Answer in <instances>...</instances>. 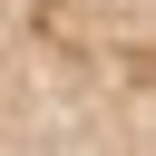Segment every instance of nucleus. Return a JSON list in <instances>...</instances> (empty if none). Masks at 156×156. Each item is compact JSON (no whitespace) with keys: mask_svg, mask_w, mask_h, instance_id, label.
Returning a JSON list of instances; mask_svg holds the SVG:
<instances>
[{"mask_svg":"<svg viewBox=\"0 0 156 156\" xmlns=\"http://www.w3.org/2000/svg\"><path fill=\"white\" fill-rule=\"evenodd\" d=\"M0 156H156V0H0Z\"/></svg>","mask_w":156,"mask_h":156,"instance_id":"1","label":"nucleus"}]
</instances>
